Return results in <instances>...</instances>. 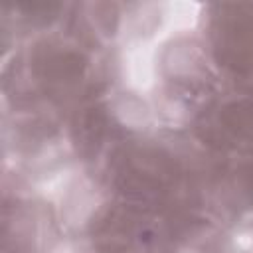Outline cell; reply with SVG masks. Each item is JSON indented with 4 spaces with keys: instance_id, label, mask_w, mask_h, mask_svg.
Returning a JSON list of instances; mask_svg holds the SVG:
<instances>
[{
    "instance_id": "1",
    "label": "cell",
    "mask_w": 253,
    "mask_h": 253,
    "mask_svg": "<svg viewBox=\"0 0 253 253\" xmlns=\"http://www.w3.org/2000/svg\"><path fill=\"white\" fill-rule=\"evenodd\" d=\"M158 53L154 45L128 43L123 53V73L126 87L134 93H146L154 89L158 77Z\"/></svg>"
},
{
    "instance_id": "2",
    "label": "cell",
    "mask_w": 253,
    "mask_h": 253,
    "mask_svg": "<svg viewBox=\"0 0 253 253\" xmlns=\"http://www.w3.org/2000/svg\"><path fill=\"white\" fill-rule=\"evenodd\" d=\"M113 111L119 121L130 128H148L152 125V109L140 93L126 89L125 93H117Z\"/></svg>"
}]
</instances>
